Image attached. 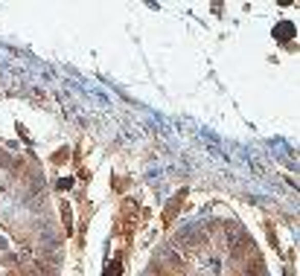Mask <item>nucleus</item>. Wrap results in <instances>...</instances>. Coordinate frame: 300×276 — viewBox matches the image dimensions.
<instances>
[{"instance_id": "2", "label": "nucleus", "mask_w": 300, "mask_h": 276, "mask_svg": "<svg viewBox=\"0 0 300 276\" xmlns=\"http://www.w3.org/2000/svg\"><path fill=\"white\" fill-rule=\"evenodd\" d=\"M67 157H70V152H67V148H62V152L53 154V163H55V166H62V163H67Z\"/></svg>"}, {"instance_id": "3", "label": "nucleus", "mask_w": 300, "mask_h": 276, "mask_svg": "<svg viewBox=\"0 0 300 276\" xmlns=\"http://www.w3.org/2000/svg\"><path fill=\"white\" fill-rule=\"evenodd\" d=\"M62 218H64V227H67V232H73V230H70V204H62Z\"/></svg>"}, {"instance_id": "4", "label": "nucleus", "mask_w": 300, "mask_h": 276, "mask_svg": "<svg viewBox=\"0 0 300 276\" xmlns=\"http://www.w3.org/2000/svg\"><path fill=\"white\" fill-rule=\"evenodd\" d=\"M55 186H58V189H64V192H67V189L73 186V180H70V178H64V180H58V183H55Z\"/></svg>"}, {"instance_id": "1", "label": "nucleus", "mask_w": 300, "mask_h": 276, "mask_svg": "<svg viewBox=\"0 0 300 276\" xmlns=\"http://www.w3.org/2000/svg\"><path fill=\"white\" fill-rule=\"evenodd\" d=\"M123 273V259H111L105 265V276H119Z\"/></svg>"}]
</instances>
